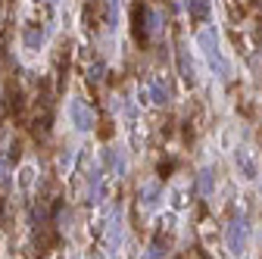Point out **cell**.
Masks as SVG:
<instances>
[{
	"label": "cell",
	"instance_id": "19",
	"mask_svg": "<svg viewBox=\"0 0 262 259\" xmlns=\"http://www.w3.org/2000/svg\"><path fill=\"white\" fill-rule=\"evenodd\" d=\"M7 110H10V106H7L4 100H0V125H4V119H7Z\"/></svg>",
	"mask_w": 262,
	"mask_h": 259
},
{
	"label": "cell",
	"instance_id": "7",
	"mask_svg": "<svg viewBox=\"0 0 262 259\" xmlns=\"http://www.w3.org/2000/svg\"><path fill=\"white\" fill-rule=\"evenodd\" d=\"M178 72L187 84H196V69H193V59H190L187 47H178Z\"/></svg>",
	"mask_w": 262,
	"mask_h": 259
},
{
	"label": "cell",
	"instance_id": "2",
	"mask_svg": "<svg viewBox=\"0 0 262 259\" xmlns=\"http://www.w3.org/2000/svg\"><path fill=\"white\" fill-rule=\"evenodd\" d=\"M196 47H200L203 53H206V59H209V66L219 72V78H228L231 75V69H228V62H225V56H222V50H219V38H215V28H203L200 35H196Z\"/></svg>",
	"mask_w": 262,
	"mask_h": 259
},
{
	"label": "cell",
	"instance_id": "5",
	"mask_svg": "<svg viewBox=\"0 0 262 259\" xmlns=\"http://www.w3.org/2000/svg\"><path fill=\"white\" fill-rule=\"evenodd\" d=\"M234 163H237V172L247 178V181H256L259 178V163H256V156L250 147H237L234 150Z\"/></svg>",
	"mask_w": 262,
	"mask_h": 259
},
{
	"label": "cell",
	"instance_id": "20",
	"mask_svg": "<svg viewBox=\"0 0 262 259\" xmlns=\"http://www.w3.org/2000/svg\"><path fill=\"white\" fill-rule=\"evenodd\" d=\"M196 259H209V256H206V253H196Z\"/></svg>",
	"mask_w": 262,
	"mask_h": 259
},
{
	"label": "cell",
	"instance_id": "13",
	"mask_svg": "<svg viewBox=\"0 0 262 259\" xmlns=\"http://www.w3.org/2000/svg\"><path fill=\"white\" fill-rule=\"evenodd\" d=\"M103 75H106V62L97 59L94 66L88 69V81H91V84H100V81H103Z\"/></svg>",
	"mask_w": 262,
	"mask_h": 259
},
{
	"label": "cell",
	"instance_id": "16",
	"mask_svg": "<svg viewBox=\"0 0 262 259\" xmlns=\"http://www.w3.org/2000/svg\"><path fill=\"white\" fill-rule=\"evenodd\" d=\"M110 163H113L116 175H122V172H125V156H122V153H110Z\"/></svg>",
	"mask_w": 262,
	"mask_h": 259
},
{
	"label": "cell",
	"instance_id": "14",
	"mask_svg": "<svg viewBox=\"0 0 262 259\" xmlns=\"http://www.w3.org/2000/svg\"><path fill=\"white\" fill-rule=\"evenodd\" d=\"M141 200H144V206H156V200H159V184L141 187Z\"/></svg>",
	"mask_w": 262,
	"mask_h": 259
},
{
	"label": "cell",
	"instance_id": "8",
	"mask_svg": "<svg viewBox=\"0 0 262 259\" xmlns=\"http://www.w3.org/2000/svg\"><path fill=\"white\" fill-rule=\"evenodd\" d=\"M187 16H190V22H206L209 19V10H212V4L209 0H187Z\"/></svg>",
	"mask_w": 262,
	"mask_h": 259
},
{
	"label": "cell",
	"instance_id": "15",
	"mask_svg": "<svg viewBox=\"0 0 262 259\" xmlns=\"http://www.w3.org/2000/svg\"><path fill=\"white\" fill-rule=\"evenodd\" d=\"M106 241H110V250L116 253V247L122 244V228H119V219L113 222V228H110V238H106Z\"/></svg>",
	"mask_w": 262,
	"mask_h": 259
},
{
	"label": "cell",
	"instance_id": "9",
	"mask_svg": "<svg viewBox=\"0 0 262 259\" xmlns=\"http://www.w3.org/2000/svg\"><path fill=\"white\" fill-rule=\"evenodd\" d=\"M150 100H153L156 106H166V103H169V84L162 81V78H153V81H150Z\"/></svg>",
	"mask_w": 262,
	"mask_h": 259
},
{
	"label": "cell",
	"instance_id": "18",
	"mask_svg": "<svg viewBox=\"0 0 262 259\" xmlns=\"http://www.w3.org/2000/svg\"><path fill=\"white\" fill-rule=\"evenodd\" d=\"M0 184H10V166L0 159Z\"/></svg>",
	"mask_w": 262,
	"mask_h": 259
},
{
	"label": "cell",
	"instance_id": "17",
	"mask_svg": "<svg viewBox=\"0 0 262 259\" xmlns=\"http://www.w3.org/2000/svg\"><path fill=\"white\" fill-rule=\"evenodd\" d=\"M169 172H175V159H169V163H166V159H162V163H159V175L166 178Z\"/></svg>",
	"mask_w": 262,
	"mask_h": 259
},
{
	"label": "cell",
	"instance_id": "12",
	"mask_svg": "<svg viewBox=\"0 0 262 259\" xmlns=\"http://www.w3.org/2000/svg\"><path fill=\"white\" fill-rule=\"evenodd\" d=\"M41 44H44V31H41V28H28V31H25V47L38 50Z\"/></svg>",
	"mask_w": 262,
	"mask_h": 259
},
{
	"label": "cell",
	"instance_id": "6",
	"mask_svg": "<svg viewBox=\"0 0 262 259\" xmlns=\"http://www.w3.org/2000/svg\"><path fill=\"white\" fill-rule=\"evenodd\" d=\"M196 193H200V197H212L215 193V169L212 166H203L200 172H196Z\"/></svg>",
	"mask_w": 262,
	"mask_h": 259
},
{
	"label": "cell",
	"instance_id": "4",
	"mask_svg": "<svg viewBox=\"0 0 262 259\" xmlns=\"http://www.w3.org/2000/svg\"><path fill=\"white\" fill-rule=\"evenodd\" d=\"M69 119L75 125V132H91L94 128V113H91V106L84 100H78V97L69 103Z\"/></svg>",
	"mask_w": 262,
	"mask_h": 259
},
{
	"label": "cell",
	"instance_id": "10",
	"mask_svg": "<svg viewBox=\"0 0 262 259\" xmlns=\"http://www.w3.org/2000/svg\"><path fill=\"white\" fill-rule=\"evenodd\" d=\"M100 19H103V4H100V0H88V7H84L88 28H97V25H100Z\"/></svg>",
	"mask_w": 262,
	"mask_h": 259
},
{
	"label": "cell",
	"instance_id": "3",
	"mask_svg": "<svg viewBox=\"0 0 262 259\" xmlns=\"http://www.w3.org/2000/svg\"><path fill=\"white\" fill-rule=\"evenodd\" d=\"M225 247L231 256H244L247 247H250V228H247V222L244 219H231L228 222V228H225Z\"/></svg>",
	"mask_w": 262,
	"mask_h": 259
},
{
	"label": "cell",
	"instance_id": "11",
	"mask_svg": "<svg viewBox=\"0 0 262 259\" xmlns=\"http://www.w3.org/2000/svg\"><path fill=\"white\" fill-rule=\"evenodd\" d=\"M169 253V238H162V231L153 238V244H150V250H147V259H162Z\"/></svg>",
	"mask_w": 262,
	"mask_h": 259
},
{
	"label": "cell",
	"instance_id": "1",
	"mask_svg": "<svg viewBox=\"0 0 262 259\" xmlns=\"http://www.w3.org/2000/svg\"><path fill=\"white\" fill-rule=\"evenodd\" d=\"M159 28V16L147 7V4H138L131 7V31H135V41L144 47L147 41H150V31H156Z\"/></svg>",
	"mask_w": 262,
	"mask_h": 259
}]
</instances>
